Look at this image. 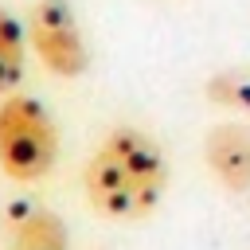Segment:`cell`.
Here are the masks:
<instances>
[{
	"instance_id": "cell-1",
	"label": "cell",
	"mask_w": 250,
	"mask_h": 250,
	"mask_svg": "<svg viewBox=\"0 0 250 250\" xmlns=\"http://www.w3.org/2000/svg\"><path fill=\"white\" fill-rule=\"evenodd\" d=\"M164 188H168V160L160 145L133 125L109 129L86 160V195L105 219L117 223L145 219L164 199Z\"/></svg>"
},
{
	"instance_id": "cell-3",
	"label": "cell",
	"mask_w": 250,
	"mask_h": 250,
	"mask_svg": "<svg viewBox=\"0 0 250 250\" xmlns=\"http://www.w3.org/2000/svg\"><path fill=\"white\" fill-rule=\"evenodd\" d=\"M27 43L35 59L59 78H78L86 70V35L66 0H35L27 12Z\"/></svg>"
},
{
	"instance_id": "cell-6",
	"label": "cell",
	"mask_w": 250,
	"mask_h": 250,
	"mask_svg": "<svg viewBox=\"0 0 250 250\" xmlns=\"http://www.w3.org/2000/svg\"><path fill=\"white\" fill-rule=\"evenodd\" d=\"M27 59V27L0 4V94H12L23 82Z\"/></svg>"
},
{
	"instance_id": "cell-5",
	"label": "cell",
	"mask_w": 250,
	"mask_h": 250,
	"mask_svg": "<svg viewBox=\"0 0 250 250\" xmlns=\"http://www.w3.org/2000/svg\"><path fill=\"white\" fill-rule=\"evenodd\" d=\"M4 234L12 250H66V223L39 203H12L4 211Z\"/></svg>"
},
{
	"instance_id": "cell-7",
	"label": "cell",
	"mask_w": 250,
	"mask_h": 250,
	"mask_svg": "<svg viewBox=\"0 0 250 250\" xmlns=\"http://www.w3.org/2000/svg\"><path fill=\"white\" fill-rule=\"evenodd\" d=\"M207 98L219 105H230L238 113H250V74L246 70H223L207 82Z\"/></svg>"
},
{
	"instance_id": "cell-2",
	"label": "cell",
	"mask_w": 250,
	"mask_h": 250,
	"mask_svg": "<svg viewBox=\"0 0 250 250\" xmlns=\"http://www.w3.org/2000/svg\"><path fill=\"white\" fill-rule=\"evenodd\" d=\"M59 160V125L51 109L27 94H4L0 102V172L8 180H43Z\"/></svg>"
},
{
	"instance_id": "cell-4",
	"label": "cell",
	"mask_w": 250,
	"mask_h": 250,
	"mask_svg": "<svg viewBox=\"0 0 250 250\" xmlns=\"http://www.w3.org/2000/svg\"><path fill=\"white\" fill-rule=\"evenodd\" d=\"M203 160L211 168V176L234 191L246 195L250 191V125L246 121H223L203 137Z\"/></svg>"
}]
</instances>
